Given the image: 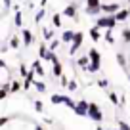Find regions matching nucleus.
<instances>
[{
    "instance_id": "obj_9",
    "label": "nucleus",
    "mask_w": 130,
    "mask_h": 130,
    "mask_svg": "<svg viewBox=\"0 0 130 130\" xmlns=\"http://www.w3.org/2000/svg\"><path fill=\"white\" fill-rule=\"evenodd\" d=\"M88 57H90V63H102V56H100V52L96 48H92L88 52Z\"/></svg>"
},
{
    "instance_id": "obj_38",
    "label": "nucleus",
    "mask_w": 130,
    "mask_h": 130,
    "mask_svg": "<svg viewBox=\"0 0 130 130\" xmlns=\"http://www.w3.org/2000/svg\"><path fill=\"white\" fill-rule=\"evenodd\" d=\"M8 121H10V117H0V126H4Z\"/></svg>"
},
{
    "instance_id": "obj_22",
    "label": "nucleus",
    "mask_w": 130,
    "mask_h": 130,
    "mask_svg": "<svg viewBox=\"0 0 130 130\" xmlns=\"http://www.w3.org/2000/svg\"><path fill=\"white\" fill-rule=\"evenodd\" d=\"M44 17H46V10L42 8V10H38V12H37V15H35V21H37V23H40Z\"/></svg>"
},
{
    "instance_id": "obj_43",
    "label": "nucleus",
    "mask_w": 130,
    "mask_h": 130,
    "mask_svg": "<svg viewBox=\"0 0 130 130\" xmlns=\"http://www.w3.org/2000/svg\"><path fill=\"white\" fill-rule=\"evenodd\" d=\"M107 130H121V128H107Z\"/></svg>"
},
{
    "instance_id": "obj_45",
    "label": "nucleus",
    "mask_w": 130,
    "mask_h": 130,
    "mask_svg": "<svg viewBox=\"0 0 130 130\" xmlns=\"http://www.w3.org/2000/svg\"><path fill=\"white\" fill-rule=\"evenodd\" d=\"M126 2H130V0H126Z\"/></svg>"
},
{
    "instance_id": "obj_40",
    "label": "nucleus",
    "mask_w": 130,
    "mask_h": 130,
    "mask_svg": "<svg viewBox=\"0 0 130 130\" xmlns=\"http://www.w3.org/2000/svg\"><path fill=\"white\" fill-rule=\"evenodd\" d=\"M4 6H6V8H10V6H12V0H4Z\"/></svg>"
},
{
    "instance_id": "obj_15",
    "label": "nucleus",
    "mask_w": 130,
    "mask_h": 130,
    "mask_svg": "<svg viewBox=\"0 0 130 130\" xmlns=\"http://www.w3.org/2000/svg\"><path fill=\"white\" fill-rule=\"evenodd\" d=\"M100 67H102V63H88V67H86L84 71H88V73H98Z\"/></svg>"
},
{
    "instance_id": "obj_18",
    "label": "nucleus",
    "mask_w": 130,
    "mask_h": 130,
    "mask_svg": "<svg viewBox=\"0 0 130 130\" xmlns=\"http://www.w3.org/2000/svg\"><path fill=\"white\" fill-rule=\"evenodd\" d=\"M52 73H54V77H56V78H59V77H61V73H63V71H61V63H54Z\"/></svg>"
},
{
    "instance_id": "obj_19",
    "label": "nucleus",
    "mask_w": 130,
    "mask_h": 130,
    "mask_svg": "<svg viewBox=\"0 0 130 130\" xmlns=\"http://www.w3.org/2000/svg\"><path fill=\"white\" fill-rule=\"evenodd\" d=\"M52 23H54L56 29L61 27V15H59V13H54V15H52Z\"/></svg>"
},
{
    "instance_id": "obj_25",
    "label": "nucleus",
    "mask_w": 130,
    "mask_h": 130,
    "mask_svg": "<svg viewBox=\"0 0 130 130\" xmlns=\"http://www.w3.org/2000/svg\"><path fill=\"white\" fill-rule=\"evenodd\" d=\"M117 63L122 65V67H126V57H124V54H121V52L117 54Z\"/></svg>"
},
{
    "instance_id": "obj_14",
    "label": "nucleus",
    "mask_w": 130,
    "mask_h": 130,
    "mask_svg": "<svg viewBox=\"0 0 130 130\" xmlns=\"http://www.w3.org/2000/svg\"><path fill=\"white\" fill-rule=\"evenodd\" d=\"M90 37L94 38V42L100 40V38H102V35H100V27H92V29H90Z\"/></svg>"
},
{
    "instance_id": "obj_13",
    "label": "nucleus",
    "mask_w": 130,
    "mask_h": 130,
    "mask_svg": "<svg viewBox=\"0 0 130 130\" xmlns=\"http://www.w3.org/2000/svg\"><path fill=\"white\" fill-rule=\"evenodd\" d=\"M32 69H35V73H37L38 77H44V67L40 65V61H35V63H32Z\"/></svg>"
},
{
    "instance_id": "obj_44",
    "label": "nucleus",
    "mask_w": 130,
    "mask_h": 130,
    "mask_svg": "<svg viewBox=\"0 0 130 130\" xmlns=\"http://www.w3.org/2000/svg\"><path fill=\"white\" fill-rule=\"evenodd\" d=\"M128 80H130V73H128Z\"/></svg>"
},
{
    "instance_id": "obj_36",
    "label": "nucleus",
    "mask_w": 130,
    "mask_h": 130,
    "mask_svg": "<svg viewBox=\"0 0 130 130\" xmlns=\"http://www.w3.org/2000/svg\"><path fill=\"white\" fill-rule=\"evenodd\" d=\"M59 80H61V86H65V88H67V84H69V80H67V78L63 77V75H61V77H59Z\"/></svg>"
},
{
    "instance_id": "obj_21",
    "label": "nucleus",
    "mask_w": 130,
    "mask_h": 130,
    "mask_svg": "<svg viewBox=\"0 0 130 130\" xmlns=\"http://www.w3.org/2000/svg\"><path fill=\"white\" fill-rule=\"evenodd\" d=\"M77 63L80 65V67H84V69H86V67H88V63H90V57H88V56H82V57H78Z\"/></svg>"
},
{
    "instance_id": "obj_20",
    "label": "nucleus",
    "mask_w": 130,
    "mask_h": 130,
    "mask_svg": "<svg viewBox=\"0 0 130 130\" xmlns=\"http://www.w3.org/2000/svg\"><path fill=\"white\" fill-rule=\"evenodd\" d=\"M8 44H10V48H13V50H15V48H19V37H15V35H13V37L10 38V42H8Z\"/></svg>"
},
{
    "instance_id": "obj_29",
    "label": "nucleus",
    "mask_w": 130,
    "mask_h": 130,
    "mask_svg": "<svg viewBox=\"0 0 130 130\" xmlns=\"http://www.w3.org/2000/svg\"><path fill=\"white\" fill-rule=\"evenodd\" d=\"M77 88H78V86H77V82H75V80H71L69 84H67V90H69V92H75Z\"/></svg>"
},
{
    "instance_id": "obj_39",
    "label": "nucleus",
    "mask_w": 130,
    "mask_h": 130,
    "mask_svg": "<svg viewBox=\"0 0 130 130\" xmlns=\"http://www.w3.org/2000/svg\"><path fill=\"white\" fill-rule=\"evenodd\" d=\"M57 44H59V42H57V40L50 42V50H56V48H57Z\"/></svg>"
},
{
    "instance_id": "obj_7",
    "label": "nucleus",
    "mask_w": 130,
    "mask_h": 130,
    "mask_svg": "<svg viewBox=\"0 0 130 130\" xmlns=\"http://www.w3.org/2000/svg\"><path fill=\"white\" fill-rule=\"evenodd\" d=\"M67 98H69V96H61V94H52V98H50V102H52L54 105H59V103H63V105H65V102H67Z\"/></svg>"
},
{
    "instance_id": "obj_37",
    "label": "nucleus",
    "mask_w": 130,
    "mask_h": 130,
    "mask_svg": "<svg viewBox=\"0 0 130 130\" xmlns=\"http://www.w3.org/2000/svg\"><path fill=\"white\" fill-rule=\"evenodd\" d=\"M19 73L23 75V77H27V67H25V65H21V67H19Z\"/></svg>"
},
{
    "instance_id": "obj_5",
    "label": "nucleus",
    "mask_w": 130,
    "mask_h": 130,
    "mask_svg": "<svg viewBox=\"0 0 130 130\" xmlns=\"http://www.w3.org/2000/svg\"><path fill=\"white\" fill-rule=\"evenodd\" d=\"M119 10H121V6H119V4H102V12L107 13V15H115Z\"/></svg>"
},
{
    "instance_id": "obj_4",
    "label": "nucleus",
    "mask_w": 130,
    "mask_h": 130,
    "mask_svg": "<svg viewBox=\"0 0 130 130\" xmlns=\"http://www.w3.org/2000/svg\"><path fill=\"white\" fill-rule=\"evenodd\" d=\"M88 107L90 103L86 102V100H80V102H77V105H75V115L77 117H88Z\"/></svg>"
},
{
    "instance_id": "obj_2",
    "label": "nucleus",
    "mask_w": 130,
    "mask_h": 130,
    "mask_svg": "<svg viewBox=\"0 0 130 130\" xmlns=\"http://www.w3.org/2000/svg\"><path fill=\"white\" fill-rule=\"evenodd\" d=\"M82 38H84V32H80V31L75 32V38H73L71 48H69V56H75V52H78V48L82 46Z\"/></svg>"
},
{
    "instance_id": "obj_33",
    "label": "nucleus",
    "mask_w": 130,
    "mask_h": 130,
    "mask_svg": "<svg viewBox=\"0 0 130 130\" xmlns=\"http://www.w3.org/2000/svg\"><path fill=\"white\" fill-rule=\"evenodd\" d=\"M86 6H102L100 0H86Z\"/></svg>"
},
{
    "instance_id": "obj_10",
    "label": "nucleus",
    "mask_w": 130,
    "mask_h": 130,
    "mask_svg": "<svg viewBox=\"0 0 130 130\" xmlns=\"http://www.w3.org/2000/svg\"><path fill=\"white\" fill-rule=\"evenodd\" d=\"M73 38H75V32L73 31H63V35H61V42L69 44V42H73Z\"/></svg>"
},
{
    "instance_id": "obj_16",
    "label": "nucleus",
    "mask_w": 130,
    "mask_h": 130,
    "mask_svg": "<svg viewBox=\"0 0 130 130\" xmlns=\"http://www.w3.org/2000/svg\"><path fill=\"white\" fill-rule=\"evenodd\" d=\"M13 23H15V27H23V15H21V12H19V10L15 12V17H13Z\"/></svg>"
},
{
    "instance_id": "obj_24",
    "label": "nucleus",
    "mask_w": 130,
    "mask_h": 130,
    "mask_svg": "<svg viewBox=\"0 0 130 130\" xmlns=\"http://www.w3.org/2000/svg\"><path fill=\"white\" fill-rule=\"evenodd\" d=\"M32 86H35V88H37L40 94L46 92V84H44V82H40V80H38V82H32Z\"/></svg>"
},
{
    "instance_id": "obj_34",
    "label": "nucleus",
    "mask_w": 130,
    "mask_h": 130,
    "mask_svg": "<svg viewBox=\"0 0 130 130\" xmlns=\"http://www.w3.org/2000/svg\"><path fill=\"white\" fill-rule=\"evenodd\" d=\"M65 105L69 107V109H75V105H77V103H75L73 100H71V98H67V102H65Z\"/></svg>"
},
{
    "instance_id": "obj_17",
    "label": "nucleus",
    "mask_w": 130,
    "mask_h": 130,
    "mask_svg": "<svg viewBox=\"0 0 130 130\" xmlns=\"http://www.w3.org/2000/svg\"><path fill=\"white\" fill-rule=\"evenodd\" d=\"M23 88V84H21V82H17V80H13L12 84H10V92L12 94H15V92H19V90Z\"/></svg>"
},
{
    "instance_id": "obj_26",
    "label": "nucleus",
    "mask_w": 130,
    "mask_h": 130,
    "mask_svg": "<svg viewBox=\"0 0 130 130\" xmlns=\"http://www.w3.org/2000/svg\"><path fill=\"white\" fill-rule=\"evenodd\" d=\"M35 109H37L38 113H42V111H44V105H42L40 100H35Z\"/></svg>"
},
{
    "instance_id": "obj_41",
    "label": "nucleus",
    "mask_w": 130,
    "mask_h": 130,
    "mask_svg": "<svg viewBox=\"0 0 130 130\" xmlns=\"http://www.w3.org/2000/svg\"><path fill=\"white\" fill-rule=\"evenodd\" d=\"M4 67H6V63H4L2 59H0V69H4Z\"/></svg>"
},
{
    "instance_id": "obj_3",
    "label": "nucleus",
    "mask_w": 130,
    "mask_h": 130,
    "mask_svg": "<svg viewBox=\"0 0 130 130\" xmlns=\"http://www.w3.org/2000/svg\"><path fill=\"white\" fill-rule=\"evenodd\" d=\"M88 117L92 119V121H96V122H102V121H103V113H102V109L98 107V103H90V107H88Z\"/></svg>"
},
{
    "instance_id": "obj_42",
    "label": "nucleus",
    "mask_w": 130,
    "mask_h": 130,
    "mask_svg": "<svg viewBox=\"0 0 130 130\" xmlns=\"http://www.w3.org/2000/svg\"><path fill=\"white\" fill-rule=\"evenodd\" d=\"M35 130H44V128H42V126H37V128H35Z\"/></svg>"
},
{
    "instance_id": "obj_28",
    "label": "nucleus",
    "mask_w": 130,
    "mask_h": 130,
    "mask_svg": "<svg viewBox=\"0 0 130 130\" xmlns=\"http://www.w3.org/2000/svg\"><path fill=\"white\" fill-rule=\"evenodd\" d=\"M98 86H100V88H107V86H109V80H107V78H100V80H98Z\"/></svg>"
},
{
    "instance_id": "obj_8",
    "label": "nucleus",
    "mask_w": 130,
    "mask_h": 130,
    "mask_svg": "<svg viewBox=\"0 0 130 130\" xmlns=\"http://www.w3.org/2000/svg\"><path fill=\"white\" fill-rule=\"evenodd\" d=\"M63 15L71 17V19H77V6H75V4H69L67 8L63 10Z\"/></svg>"
},
{
    "instance_id": "obj_32",
    "label": "nucleus",
    "mask_w": 130,
    "mask_h": 130,
    "mask_svg": "<svg viewBox=\"0 0 130 130\" xmlns=\"http://www.w3.org/2000/svg\"><path fill=\"white\" fill-rule=\"evenodd\" d=\"M105 40H107V42H109V44H113V42H115V40H113V35H111V29H107V35H105Z\"/></svg>"
},
{
    "instance_id": "obj_31",
    "label": "nucleus",
    "mask_w": 130,
    "mask_h": 130,
    "mask_svg": "<svg viewBox=\"0 0 130 130\" xmlns=\"http://www.w3.org/2000/svg\"><path fill=\"white\" fill-rule=\"evenodd\" d=\"M119 128H121V130H130V124L124 122V121H119Z\"/></svg>"
},
{
    "instance_id": "obj_23",
    "label": "nucleus",
    "mask_w": 130,
    "mask_h": 130,
    "mask_svg": "<svg viewBox=\"0 0 130 130\" xmlns=\"http://www.w3.org/2000/svg\"><path fill=\"white\" fill-rule=\"evenodd\" d=\"M8 92H10V84H6V86H2V88H0V102L8 96Z\"/></svg>"
},
{
    "instance_id": "obj_6",
    "label": "nucleus",
    "mask_w": 130,
    "mask_h": 130,
    "mask_svg": "<svg viewBox=\"0 0 130 130\" xmlns=\"http://www.w3.org/2000/svg\"><path fill=\"white\" fill-rule=\"evenodd\" d=\"M21 38H23V44H25V46H31L32 40H35V35H32L29 29H23V32H21Z\"/></svg>"
},
{
    "instance_id": "obj_35",
    "label": "nucleus",
    "mask_w": 130,
    "mask_h": 130,
    "mask_svg": "<svg viewBox=\"0 0 130 130\" xmlns=\"http://www.w3.org/2000/svg\"><path fill=\"white\" fill-rule=\"evenodd\" d=\"M42 35H44V38H52V35H54V32L50 31V29H44V31H42Z\"/></svg>"
},
{
    "instance_id": "obj_27",
    "label": "nucleus",
    "mask_w": 130,
    "mask_h": 130,
    "mask_svg": "<svg viewBox=\"0 0 130 130\" xmlns=\"http://www.w3.org/2000/svg\"><path fill=\"white\" fill-rule=\"evenodd\" d=\"M109 100H111V103H113V105H117L119 103V96L115 92H109Z\"/></svg>"
},
{
    "instance_id": "obj_30",
    "label": "nucleus",
    "mask_w": 130,
    "mask_h": 130,
    "mask_svg": "<svg viewBox=\"0 0 130 130\" xmlns=\"http://www.w3.org/2000/svg\"><path fill=\"white\" fill-rule=\"evenodd\" d=\"M122 38H124V42H130V29H124V31H122Z\"/></svg>"
},
{
    "instance_id": "obj_1",
    "label": "nucleus",
    "mask_w": 130,
    "mask_h": 130,
    "mask_svg": "<svg viewBox=\"0 0 130 130\" xmlns=\"http://www.w3.org/2000/svg\"><path fill=\"white\" fill-rule=\"evenodd\" d=\"M115 25H117V17L115 15H107V13L96 21V27H100V29H113Z\"/></svg>"
},
{
    "instance_id": "obj_12",
    "label": "nucleus",
    "mask_w": 130,
    "mask_h": 130,
    "mask_svg": "<svg viewBox=\"0 0 130 130\" xmlns=\"http://www.w3.org/2000/svg\"><path fill=\"white\" fill-rule=\"evenodd\" d=\"M88 15H98V13L102 12V6H86V10H84Z\"/></svg>"
},
{
    "instance_id": "obj_11",
    "label": "nucleus",
    "mask_w": 130,
    "mask_h": 130,
    "mask_svg": "<svg viewBox=\"0 0 130 130\" xmlns=\"http://www.w3.org/2000/svg\"><path fill=\"white\" fill-rule=\"evenodd\" d=\"M115 17H117V21H124L130 17V10H119L117 13H115Z\"/></svg>"
}]
</instances>
